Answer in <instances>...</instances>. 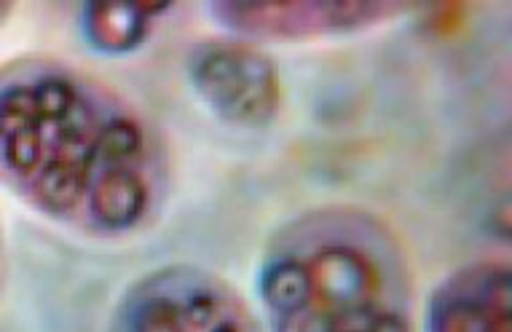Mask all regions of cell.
Returning <instances> with one entry per match:
<instances>
[{"instance_id": "cell-1", "label": "cell", "mask_w": 512, "mask_h": 332, "mask_svg": "<svg viewBox=\"0 0 512 332\" xmlns=\"http://www.w3.org/2000/svg\"><path fill=\"white\" fill-rule=\"evenodd\" d=\"M191 75L204 102L234 124L263 126L277 113V73L258 49L239 43L210 46L194 59Z\"/></svg>"}, {"instance_id": "cell-2", "label": "cell", "mask_w": 512, "mask_h": 332, "mask_svg": "<svg viewBox=\"0 0 512 332\" xmlns=\"http://www.w3.org/2000/svg\"><path fill=\"white\" fill-rule=\"evenodd\" d=\"M314 287V306L325 314L376 306L381 274L376 263L352 247H325L306 263Z\"/></svg>"}, {"instance_id": "cell-3", "label": "cell", "mask_w": 512, "mask_h": 332, "mask_svg": "<svg viewBox=\"0 0 512 332\" xmlns=\"http://www.w3.org/2000/svg\"><path fill=\"white\" fill-rule=\"evenodd\" d=\"M234 25L252 33L287 35L293 27H349L373 17L381 6L373 3H228L223 6Z\"/></svg>"}, {"instance_id": "cell-4", "label": "cell", "mask_w": 512, "mask_h": 332, "mask_svg": "<svg viewBox=\"0 0 512 332\" xmlns=\"http://www.w3.org/2000/svg\"><path fill=\"white\" fill-rule=\"evenodd\" d=\"M97 164L94 137H70L59 140L51 158L38 169L35 193L49 212H70L84 199L92 183V169Z\"/></svg>"}, {"instance_id": "cell-5", "label": "cell", "mask_w": 512, "mask_h": 332, "mask_svg": "<svg viewBox=\"0 0 512 332\" xmlns=\"http://www.w3.org/2000/svg\"><path fill=\"white\" fill-rule=\"evenodd\" d=\"M167 6L148 3H89L84 11L86 35L102 51L124 54L137 49L148 35V22Z\"/></svg>"}, {"instance_id": "cell-6", "label": "cell", "mask_w": 512, "mask_h": 332, "mask_svg": "<svg viewBox=\"0 0 512 332\" xmlns=\"http://www.w3.org/2000/svg\"><path fill=\"white\" fill-rule=\"evenodd\" d=\"M92 215L110 231H124L143 217L148 185L132 169H108L89 193Z\"/></svg>"}, {"instance_id": "cell-7", "label": "cell", "mask_w": 512, "mask_h": 332, "mask_svg": "<svg viewBox=\"0 0 512 332\" xmlns=\"http://www.w3.org/2000/svg\"><path fill=\"white\" fill-rule=\"evenodd\" d=\"M263 303L277 316H290L301 308L311 306L314 287L306 263L298 260H279L271 263L261 276Z\"/></svg>"}, {"instance_id": "cell-8", "label": "cell", "mask_w": 512, "mask_h": 332, "mask_svg": "<svg viewBox=\"0 0 512 332\" xmlns=\"http://www.w3.org/2000/svg\"><path fill=\"white\" fill-rule=\"evenodd\" d=\"M143 145V129L135 121H129V118H113L94 137L97 161L110 164V169H129L132 161L143 156Z\"/></svg>"}, {"instance_id": "cell-9", "label": "cell", "mask_w": 512, "mask_h": 332, "mask_svg": "<svg viewBox=\"0 0 512 332\" xmlns=\"http://www.w3.org/2000/svg\"><path fill=\"white\" fill-rule=\"evenodd\" d=\"M38 124H41V116L35 108L33 89L17 86V89H9L0 97V137H3V142Z\"/></svg>"}, {"instance_id": "cell-10", "label": "cell", "mask_w": 512, "mask_h": 332, "mask_svg": "<svg viewBox=\"0 0 512 332\" xmlns=\"http://www.w3.org/2000/svg\"><path fill=\"white\" fill-rule=\"evenodd\" d=\"M46 153H49V150H46V142H43L41 137V124L14 134L11 140H6V148H3L6 164H9L17 175H33V172H38Z\"/></svg>"}, {"instance_id": "cell-11", "label": "cell", "mask_w": 512, "mask_h": 332, "mask_svg": "<svg viewBox=\"0 0 512 332\" xmlns=\"http://www.w3.org/2000/svg\"><path fill=\"white\" fill-rule=\"evenodd\" d=\"M132 332H188V324L175 300L151 298L132 316Z\"/></svg>"}, {"instance_id": "cell-12", "label": "cell", "mask_w": 512, "mask_h": 332, "mask_svg": "<svg viewBox=\"0 0 512 332\" xmlns=\"http://www.w3.org/2000/svg\"><path fill=\"white\" fill-rule=\"evenodd\" d=\"M33 97L41 121H62L70 113V108L81 100L76 86L65 78H43L33 89Z\"/></svg>"}, {"instance_id": "cell-13", "label": "cell", "mask_w": 512, "mask_h": 332, "mask_svg": "<svg viewBox=\"0 0 512 332\" xmlns=\"http://www.w3.org/2000/svg\"><path fill=\"white\" fill-rule=\"evenodd\" d=\"M180 311L191 330H212L220 322V300L212 292H194Z\"/></svg>"}, {"instance_id": "cell-14", "label": "cell", "mask_w": 512, "mask_h": 332, "mask_svg": "<svg viewBox=\"0 0 512 332\" xmlns=\"http://www.w3.org/2000/svg\"><path fill=\"white\" fill-rule=\"evenodd\" d=\"M279 332H333V324H330V314L319 311L314 303L301 311H295L290 316H282L279 322Z\"/></svg>"}, {"instance_id": "cell-15", "label": "cell", "mask_w": 512, "mask_h": 332, "mask_svg": "<svg viewBox=\"0 0 512 332\" xmlns=\"http://www.w3.org/2000/svg\"><path fill=\"white\" fill-rule=\"evenodd\" d=\"M488 231L494 233L496 239L510 241L512 244V191L499 196V199L491 204L486 215Z\"/></svg>"}, {"instance_id": "cell-16", "label": "cell", "mask_w": 512, "mask_h": 332, "mask_svg": "<svg viewBox=\"0 0 512 332\" xmlns=\"http://www.w3.org/2000/svg\"><path fill=\"white\" fill-rule=\"evenodd\" d=\"M207 332H239V327H234V324H231V322H223V319H220V322L215 324L212 330H207Z\"/></svg>"}]
</instances>
